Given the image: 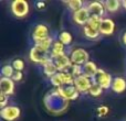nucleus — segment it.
<instances>
[{
	"label": "nucleus",
	"instance_id": "obj_32",
	"mask_svg": "<svg viewBox=\"0 0 126 121\" xmlns=\"http://www.w3.org/2000/svg\"><path fill=\"white\" fill-rule=\"evenodd\" d=\"M37 8L39 9V10H42V9H44V8H46V2H43V1L37 2Z\"/></svg>",
	"mask_w": 126,
	"mask_h": 121
},
{
	"label": "nucleus",
	"instance_id": "obj_24",
	"mask_svg": "<svg viewBox=\"0 0 126 121\" xmlns=\"http://www.w3.org/2000/svg\"><path fill=\"white\" fill-rule=\"evenodd\" d=\"M103 91H104V89H103L95 80H93V83H92V85H91V88H90V90H89V95L91 96V97L96 98V97L102 96Z\"/></svg>",
	"mask_w": 126,
	"mask_h": 121
},
{
	"label": "nucleus",
	"instance_id": "obj_21",
	"mask_svg": "<svg viewBox=\"0 0 126 121\" xmlns=\"http://www.w3.org/2000/svg\"><path fill=\"white\" fill-rule=\"evenodd\" d=\"M58 41H60L63 45L69 46L73 42V35L71 34V32L69 31H61L58 35Z\"/></svg>",
	"mask_w": 126,
	"mask_h": 121
},
{
	"label": "nucleus",
	"instance_id": "obj_13",
	"mask_svg": "<svg viewBox=\"0 0 126 121\" xmlns=\"http://www.w3.org/2000/svg\"><path fill=\"white\" fill-rule=\"evenodd\" d=\"M16 83L12 80V78H0V93L8 96H12L15 94Z\"/></svg>",
	"mask_w": 126,
	"mask_h": 121
},
{
	"label": "nucleus",
	"instance_id": "obj_33",
	"mask_svg": "<svg viewBox=\"0 0 126 121\" xmlns=\"http://www.w3.org/2000/svg\"><path fill=\"white\" fill-rule=\"evenodd\" d=\"M122 41H123V44L126 46V31L123 33V35H122Z\"/></svg>",
	"mask_w": 126,
	"mask_h": 121
},
{
	"label": "nucleus",
	"instance_id": "obj_25",
	"mask_svg": "<svg viewBox=\"0 0 126 121\" xmlns=\"http://www.w3.org/2000/svg\"><path fill=\"white\" fill-rule=\"evenodd\" d=\"M15 68L12 67L11 64H6L2 66L1 68V77H6V78H12L13 74H15Z\"/></svg>",
	"mask_w": 126,
	"mask_h": 121
},
{
	"label": "nucleus",
	"instance_id": "obj_12",
	"mask_svg": "<svg viewBox=\"0 0 126 121\" xmlns=\"http://www.w3.org/2000/svg\"><path fill=\"white\" fill-rule=\"evenodd\" d=\"M116 30V25H115V21L111 18H103L102 19V23L100 26V32L101 35L104 36H111L114 34Z\"/></svg>",
	"mask_w": 126,
	"mask_h": 121
},
{
	"label": "nucleus",
	"instance_id": "obj_7",
	"mask_svg": "<svg viewBox=\"0 0 126 121\" xmlns=\"http://www.w3.org/2000/svg\"><path fill=\"white\" fill-rule=\"evenodd\" d=\"M58 93L60 94V96L66 101H74L76 100L79 97H80L81 94L76 90V88L74 87V85L72 86H63L60 87V88H57Z\"/></svg>",
	"mask_w": 126,
	"mask_h": 121
},
{
	"label": "nucleus",
	"instance_id": "obj_1",
	"mask_svg": "<svg viewBox=\"0 0 126 121\" xmlns=\"http://www.w3.org/2000/svg\"><path fill=\"white\" fill-rule=\"evenodd\" d=\"M29 59L32 60L35 64H39L41 66H44L48 63L52 62V59L50 56V53L46 52V51L41 50L40 48H38L37 45H33L30 48V52H29Z\"/></svg>",
	"mask_w": 126,
	"mask_h": 121
},
{
	"label": "nucleus",
	"instance_id": "obj_31",
	"mask_svg": "<svg viewBox=\"0 0 126 121\" xmlns=\"http://www.w3.org/2000/svg\"><path fill=\"white\" fill-rule=\"evenodd\" d=\"M22 79H23V73H22V72L16 71L15 74H13V76H12V80L15 83H19V82H21Z\"/></svg>",
	"mask_w": 126,
	"mask_h": 121
},
{
	"label": "nucleus",
	"instance_id": "obj_9",
	"mask_svg": "<svg viewBox=\"0 0 126 121\" xmlns=\"http://www.w3.org/2000/svg\"><path fill=\"white\" fill-rule=\"evenodd\" d=\"M49 36H51L50 30H49L48 25H46V24H43V23L37 24L32 31V34H31V37H32L34 43H38V42L42 41V40L47 39V37H49Z\"/></svg>",
	"mask_w": 126,
	"mask_h": 121
},
{
	"label": "nucleus",
	"instance_id": "obj_3",
	"mask_svg": "<svg viewBox=\"0 0 126 121\" xmlns=\"http://www.w3.org/2000/svg\"><path fill=\"white\" fill-rule=\"evenodd\" d=\"M10 9L12 14L16 18L22 19V18H26L29 14L30 6L26 0H13L10 3Z\"/></svg>",
	"mask_w": 126,
	"mask_h": 121
},
{
	"label": "nucleus",
	"instance_id": "obj_19",
	"mask_svg": "<svg viewBox=\"0 0 126 121\" xmlns=\"http://www.w3.org/2000/svg\"><path fill=\"white\" fill-rule=\"evenodd\" d=\"M104 7L106 12L115 13L122 8V1H120V0H106V1H104Z\"/></svg>",
	"mask_w": 126,
	"mask_h": 121
},
{
	"label": "nucleus",
	"instance_id": "obj_27",
	"mask_svg": "<svg viewBox=\"0 0 126 121\" xmlns=\"http://www.w3.org/2000/svg\"><path fill=\"white\" fill-rule=\"evenodd\" d=\"M110 113V108L106 105H101L100 107L96 108V115L98 118H104Z\"/></svg>",
	"mask_w": 126,
	"mask_h": 121
},
{
	"label": "nucleus",
	"instance_id": "obj_2",
	"mask_svg": "<svg viewBox=\"0 0 126 121\" xmlns=\"http://www.w3.org/2000/svg\"><path fill=\"white\" fill-rule=\"evenodd\" d=\"M50 83L55 89L63 86H72L74 85V77L70 72H58L50 78Z\"/></svg>",
	"mask_w": 126,
	"mask_h": 121
},
{
	"label": "nucleus",
	"instance_id": "obj_30",
	"mask_svg": "<svg viewBox=\"0 0 126 121\" xmlns=\"http://www.w3.org/2000/svg\"><path fill=\"white\" fill-rule=\"evenodd\" d=\"M9 100H10V96L0 93V109L9 106Z\"/></svg>",
	"mask_w": 126,
	"mask_h": 121
},
{
	"label": "nucleus",
	"instance_id": "obj_22",
	"mask_svg": "<svg viewBox=\"0 0 126 121\" xmlns=\"http://www.w3.org/2000/svg\"><path fill=\"white\" fill-rule=\"evenodd\" d=\"M42 71H43V74L49 78V79H50L52 76H54L55 74L59 72L53 60H52V62H50V63H48V64L44 65V66H42Z\"/></svg>",
	"mask_w": 126,
	"mask_h": 121
},
{
	"label": "nucleus",
	"instance_id": "obj_23",
	"mask_svg": "<svg viewBox=\"0 0 126 121\" xmlns=\"http://www.w3.org/2000/svg\"><path fill=\"white\" fill-rule=\"evenodd\" d=\"M64 3L67 6V9H69L72 13L76 12L78 10H80L83 7H85L84 2H83L82 0H69V1H64Z\"/></svg>",
	"mask_w": 126,
	"mask_h": 121
},
{
	"label": "nucleus",
	"instance_id": "obj_34",
	"mask_svg": "<svg viewBox=\"0 0 126 121\" xmlns=\"http://www.w3.org/2000/svg\"><path fill=\"white\" fill-rule=\"evenodd\" d=\"M122 7L126 10V0H123L122 1Z\"/></svg>",
	"mask_w": 126,
	"mask_h": 121
},
{
	"label": "nucleus",
	"instance_id": "obj_26",
	"mask_svg": "<svg viewBox=\"0 0 126 121\" xmlns=\"http://www.w3.org/2000/svg\"><path fill=\"white\" fill-rule=\"evenodd\" d=\"M102 19H103V18H100V17H93V15H91L86 25L91 26V28H93V29H96V30H100L101 23H102Z\"/></svg>",
	"mask_w": 126,
	"mask_h": 121
},
{
	"label": "nucleus",
	"instance_id": "obj_5",
	"mask_svg": "<svg viewBox=\"0 0 126 121\" xmlns=\"http://www.w3.org/2000/svg\"><path fill=\"white\" fill-rule=\"evenodd\" d=\"M21 116V109L16 105H9L0 109V117L4 121H16Z\"/></svg>",
	"mask_w": 126,
	"mask_h": 121
},
{
	"label": "nucleus",
	"instance_id": "obj_15",
	"mask_svg": "<svg viewBox=\"0 0 126 121\" xmlns=\"http://www.w3.org/2000/svg\"><path fill=\"white\" fill-rule=\"evenodd\" d=\"M66 54V46L63 45L60 41L55 40L54 43L52 45V48L50 51V56L52 60H55L60 56H63V55Z\"/></svg>",
	"mask_w": 126,
	"mask_h": 121
},
{
	"label": "nucleus",
	"instance_id": "obj_20",
	"mask_svg": "<svg viewBox=\"0 0 126 121\" xmlns=\"http://www.w3.org/2000/svg\"><path fill=\"white\" fill-rule=\"evenodd\" d=\"M54 41H55V40H53L52 36H49V37H47V39L42 40V41L38 42V43H34V45H37L38 48H40L41 50L46 51V52L50 53V51H51V48H52V45H53V43H54Z\"/></svg>",
	"mask_w": 126,
	"mask_h": 121
},
{
	"label": "nucleus",
	"instance_id": "obj_6",
	"mask_svg": "<svg viewBox=\"0 0 126 121\" xmlns=\"http://www.w3.org/2000/svg\"><path fill=\"white\" fill-rule=\"evenodd\" d=\"M113 79L114 77L111 75L110 73H107L106 71H104L103 68L98 69V73L95 77V82L102 87L104 90H107V89L112 88V84H113Z\"/></svg>",
	"mask_w": 126,
	"mask_h": 121
},
{
	"label": "nucleus",
	"instance_id": "obj_11",
	"mask_svg": "<svg viewBox=\"0 0 126 121\" xmlns=\"http://www.w3.org/2000/svg\"><path fill=\"white\" fill-rule=\"evenodd\" d=\"M86 8L89 10L90 14L93 17L105 18L104 14L106 12L104 7V1H91L86 4Z\"/></svg>",
	"mask_w": 126,
	"mask_h": 121
},
{
	"label": "nucleus",
	"instance_id": "obj_29",
	"mask_svg": "<svg viewBox=\"0 0 126 121\" xmlns=\"http://www.w3.org/2000/svg\"><path fill=\"white\" fill-rule=\"evenodd\" d=\"M70 73L72 74V76L74 78L79 77L81 75H84V73H83V66H81V65H72L71 69H70Z\"/></svg>",
	"mask_w": 126,
	"mask_h": 121
},
{
	"label": "nucleus",
	"instance_id": "obj_17",
	"mask_svg": "<svg viewBox=\"0 0 126 121\" xmlns=\"http://www.w3.org/2000/svg\"><path fill=\"white\" fill-rule=\"evenodd\" d=\"M98 67H97V65L95 64L94 62H87L86 64L83 66V73H84V75L85 76H87V77H90L91 79H95V77H96V75H97V73H98Z\"/></svg>",
	"mask_w": 126,
	"mask_h": 121
},
{
	"label": "nucleus",
	"instance_id": "obj_14",
	"mask_svg": "<svg viewBox=\"0 0 126 121\" xmlns=\"http://www.w3.org/2000/svg\"><path fill=\"white\" fill-rule=\"evenodd\" d=\"M53 62H54L55 66H57L59 72H70L72 65H73L69 54H65L63 56L58 57V59L53 60Z\"/></svg>",
	"mask_w": 126,
	"mask_h": 121
},
{
	"label": "nucleus",
	"instance_id": "obj_10",
	"mask_svg": "<svg viewBox=\"0 0 126 121\" xmlns=\"http://www.w3.org/2000/svg\"><path fill=\"white\" fill-rule=\"evenodd\" d=\"M90 17H91V14H90L86 6L83 7V8L80 9V10H78L76 12L72 13V20H73V22L80 26L86 25L87 22H89Z\"/></svg>",
	"mask_w": 126,
	"mask_h": 121
},
{
	"label": "nucleus",
	"instance_id": "obj_8",
	"mask_svg": "<svg viewBox=\"0 0 126 121\" xmlns=\"http://www.w3.org/2000/svg\"><path fill=\"white\" fill-rule=\"evenodd\" d=\"M92 83H93V79L85 75H81L74 78V87L80 94H89Z\"/></svg>",
	"mask_w": 126,
	"mask_h": 121
},
{
	"label": "nucleus",
	"instance_id": "obj_18",
	"mask_svg": "<svg viewBox=\"0 0 126 121\" xmlns=\"http://www.w3.org/2000/svg\"><path fill=\"white\" fill-rule=\"evenodd\" d=\"M83 34L86 39L91 40V41H95V40H98L101 37V32L100 30H96V29H93L89 25L83 26Z\"/></svg>",
	"mask_w": 126,
	"mask_h": 121
},
{
	"label": "nucleus",
	"instance_id": "obj_28",
	"mask_svg": "<svg viewBox=\"0 0 126 121\" xmlns=\"http://www.w3.org/2000/svg\"><path fill=\"white\" fill-rule=\"evenodd\" d=\"M11 65L15 68V71H18V72H22L24 69V66H26L24 60L22 59H15L12 60V63H11Z\"/></svg>",
	"mask_w": 126,
	"mask_h": 121
},
{
	"label": "nucleus",
	"instance_id": "obj_16",
	"mask_svg": "<svg viewBox=\"0 0 126 121\" xmlns=\"http://www.w3.org/2000/svg\"><path fill=\"white\" fill-rule=\"evenodd\" d=\"M112 90L115 94H123L126 90V79L122 76H116L113 79Z\"/></svg>",
	"mask_w": 126,
	"mask_h": 121
},
{
	"label": "nucleus",
	"instance_id": "obj_4",
	"mask_svg": "<svg viewBox=\"0 0 126 121\" xmlns=\"http://www.w3.org/2000/svg\"><path fill=\"white\" fill-rule=\"evenodd\" d=\"M72 64L73 65H81L84 66L87 62H90V54L85 48H75L70 53Z\"/></svg>",
	"mask_w": 126,
	"mask_h": 121
}]
</instances>
